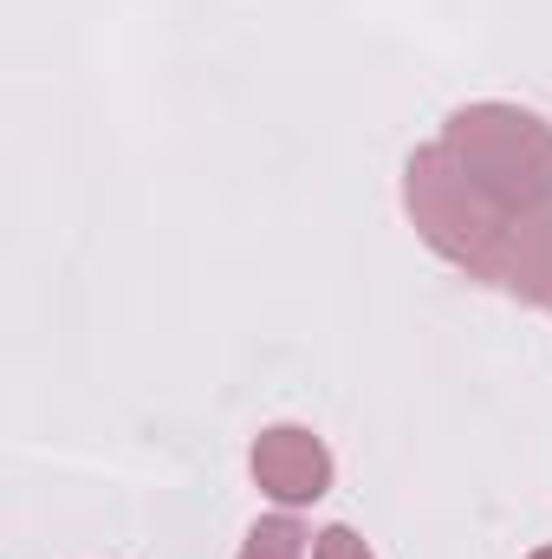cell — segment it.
Masks as SVG:
<instances>
[{
  "label": "cell",
  "instance_id": "1",
  "mask_svg": "<svg viewBox=\"0 0 552 559\" xmlns=\"http://www.w3.org/2000/svg\"><path fill=\"white\" fill-rule=\"evenodd\" d=\"M442 150L455 156V169L507 215V222H527L552 209V124L540 111H520V105H461L448 111L442 124Z\"/></svg>",
  "mask_w": 552,
  "mask_h": 559
},
{
  "label": "cell",
  "instance_id": "2",
  "mask_svg": "<svg viewBox=\"0 0 552 559\" xmlns=\"http://www.w3.org/2000/svg\"><path fill=\"white\" fill-rule=\"evenodd\" d=\"M404 209H410L416 235H422L442 261H455L461 274L481 280V286L501 280L507 241H514L520 222H507V215L455 169V156H448L442 143H422L410 163H404Z\"/></svg>",
  "mask_w": 552,
  "mask_h": 559
},
{
  "label": "cell",
  "instance_id": "3",
  "mask_svg": "<svg viewBox=\"0 0 552 559\" xmlns=\"http://www.w3.org/2000/svg\"><path fill=\"white\" fill-rule=\"evenodd\" d=\"M248 462H254L261 495H274L279 508H305V501H319V495L332 488V449H325L312 429H299V423L261 429Z\"/></svg>",
  "mask_w": 552,
  "mask_h": 559
},
{
  "label": "cell",
  "instance_id": "4",
  "mask_svg": "<svg viewBox=\"0 0 552 559\" xmlns=\"http://www.w3.org/2000/svg\"><path fill=\"white\" fill-rule=\"evenodd\" d=\"M241 559H305V527L292 514H274V521H254Z\"/></svg>",
  "mask_w": 552,
  "mask_h": 559
},
{
  "label": "cell",
  "instance_id": "5",
  "mask_svg": "<svg viewBox=\"0 0 552 559\" xmlns=\"http://www.w3.org/2000/svg\"><path fill=\"white\" fill-rule=\"evenodd\" d=\"M312 559H371V547H364L351 527H325V534L312 540Z\"/></svg>",
  "mask_w": 552,
  "mask_h": 559
},
{
  "label": "cell",
  "instance_id": "6",
  "mask_svg": "<svg viewBox=\"0 0 552 559\" xmlns=\"http://www.w3.org/2000/svg\"><path fill=\"white\" fill-rule=\"evenodd\" d=\"M527 559H552V547H540V554H527Z\"/></svg>",
  "mask_w": 552,
  "mask_h": 559
}]
</instances>
